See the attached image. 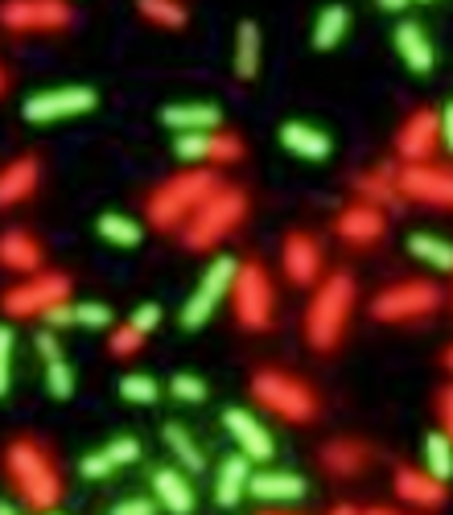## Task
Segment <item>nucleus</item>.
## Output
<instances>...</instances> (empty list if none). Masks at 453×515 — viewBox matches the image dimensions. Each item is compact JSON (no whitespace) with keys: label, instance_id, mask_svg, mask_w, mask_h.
<instances>
[{"label":"nucleus","instance_id":"nucleus-2","mask_svg":"<svg viewBox=\"0 0 453 515\" xmlns=\"http://www.w3.org/2000/svg\"><path fill=\"white\" fill-rule=\"evenodd\" d=\"M5 466L13 474V483L21 487V495L33 503V507H54L58 495H62V483L46 458V450H38L33 441H13L9 454H5Z\"/></svg>","mask_w":453,"mask_h":515},{"label":"nucleus","instance_id":"nucleus-42","mask_svg":"<svg viewBox=\"0 0 453 515\" xmlns=\"http://www.w3.org/2000/svg\"><path fill=\"white\" fill-rule=\"evenodd\" d=\"M103 454L112 458V466H128V462L141 458V445H136V437H116V441H112Z\"/></svg>","mask_w":453,"mask_h":515},{"label":"nucleus","instance_id":"nucleus-7","mask_svg":"<svg viewBox=\"0 0 453 515\" xmlns=\"http://www.w3.org/2000/svg\"><path fill=\"white\" fill-rule=\"evenodd\" d=\"M231 289H235V318L248 330H264L272 322V285L264 277V268L243 264L235 272Z\"/></svg>","mask_w":453,"mask_h":515},{"label":"nucleus","instance_id":"nucleus-34","mask_svg":"<svg viewBox=\"0 0 453 515\" xmlns=\"http://www.w3.org/2000/svg\"><path fill=\"white\" fill-rule=\"evenodd\" d=\"M359 190L367 194V202H371V206L396 202V186H392V174H388V169H379V174H367V178H359Z\"/></svg>","mask_w":453,"mask_h":515},{"label":"nucleus","instance_id":"nucleus-39","mask_svg":"<svg viewBox=\"0 0 453 515\" xmlns=\"http://www.w3.org/2000/svg\"><path fill=\"white\" fill-rule=\"evenodd\" d=\"M169 392L178 396V400H186V404H202V400H206V384L194 380V375H173Z\"/></svg>","mask_w":453,"mask_h":515},{"label":"nucleus","instance_id":"nucleus-22","mask_svg":"<svg viewBox=\"0 0 453 515\" xmlns=\"http://www.w3.org/2000/svg\"><path fill=\"white\" fill-rule=\"evenodd\" d=\"M153 491H157V503H165L169 511H178V515L194 511V491H190V483H186L182 470L161 466V470L153 474Z\"/></svg>","mask_w":453,"mask_h":515},{"label":"nucleus","instance_id":"nucleus-45","mask_svg":"<svg viewBox=\"0 0 453 515\" xmlns=\"http://www.w3.org/2000/svg\"><path fill=\"white\" fill-rule=\"evenodd\" d=\"M42 318H46V326H50V330H54V326H71V322H75V305L54 301L50 309H42Z\"/></svg>","mask_w":453,"mask_h":515},{"label":"nucleus","instance_id":"nucleus-10","mask_svg":"<svg viewBox=\"0 0 453 515\" xmlns=\"http://www.w3.org/2000/svg\"><path fill=\"white\" fill-rule=\"evenodd\" d=\"M91 108H95V91L91 87H58V91L29 95L21 116L29 124H50V120H66V116H83Z\"/></svg>","mask_w":453,"mask_h":515},{"label":"nucleus","instance_id":"nucleus-40","mask_svg":"<svg viewBox=\"0 0 453 515\" xmlns=\"http://www.w3.org/2000/svg\"><path fill=\"white\" fill-rule=\"evenodd\" d=\"M9 367H13V330H9V326H0V396H5L9 384H13Z\"/></svg>","mask_w":453,"mask_h":515},{"label":"nucleus","instance_id":"nucleus-52","mask_svg":"<svg viewBox=\"0 0 453 515\" xmlns=\"http://www.w3.org/2000/svg\"><path fill=\"white\" fill-rule=\"evenodd\" d=\"M445 363H449V371H453V351H449V355H445Z\"/></svg>","mask_w":453,"mask_h":515},{"label":"nucleus","instance_id":"nucleus-31","mask_svg":"<svg viewBox=\"0 0 453 515\" xmlns=\"http://www.w3.org/2000/svg\"><path fill=\"white\" fill-rule=\"evenodd\" d=\"M165 445H169V454L178 458V466L182 470H202V450L194 445V437L182 429V425H165Z\"/></svg>","mask_w":453,"mask_h":515},{"label":"nucleus","instance_id":"nucleus-37","mask_svg":"<svg viewBox=\"0 0 453 515\" xmlns=\"http://www.w3.org/2000/svg\"><path fill=\"white\" fill-rule=\"evenodd\" d=\"M120 396L128 404H153L157 400V384L149 380V375H124V380H120Z\"/></svg>","mask_w":453,"mask_h":515},{"label":"nucleus","instance_id":"nucleus-17","mask_svg":"<svg viewBox=\"0 0 453 515\" xmlns=\"http://www.w3.org/2000/svg\"><path fill=\"white\" fill-rule=\"evenodd\" d=\"M281 145L293 157H301V161H326L330 157V136L318 132V128H309V124H301V120L281 128Z\"/></svg>","mask_w":453,"mask_h":515},{"label":"nucleus","instance_id":"nucleus-16","mask_svg":"<svg viewBox=\"0 0 453 515\" xmlns=\"http://www.w3.org/2000/svg\"><path fill=\"white\" fill-rule=\"evenodd\" d=\"M285 272H289V281H297V285L318 281V272H322V248L313 244L309 235H289V244H285Z\"/></svg>","mask_w":453,"mask_h":515},{"label":"nucleus","instance_id":"nucleus-50","mask_svg":"<svg viewBox=\"0 0 453 515\" xmlns=\"http://www.w3.org/2000/svg\"><path fill=\"white\" fill-rule=\"evenodd\" d=\"M441 421H445V433L453 437V388L441 396Z\"/></svg>","mask_w":453,"mask_h":515},{"label":"nucleus","instance_id":"nucleus-6","mask_svg":"<svg viewBox=\"0 0 453 515\" xmlns=\"http://www.w3.org/2000/svg\"><path fill=\"white\" fill-rule=\"evenodd\" d=\"M235 272H239V264H235V256H219L211 268L202 272V281H198V289L190 293V301L182 305V326L186 330H202L206 322H211V314H215V305L231 293V281H235Z\"/></svg>","mask_w":453,"mask_h":515},{"label":"nucleus","instance_id":"nucleus-13","mask_svg":"<svg viewBox=\"0 0 453 515\" xmlns=\"http://www.w3.org/2000/svg\"><path fill=\"white\" fill-rule=\"evenodd\" d=\"M400 190L425 202H453V169H404L400 174Z\"/></svg>","mask_w":453,"mask_h":515},{"label":"nucleus","instance_id":"nucleus-30","mask_svg":"<svg viewBox=\"0 0 453 515\" xmlns=\"http://www.w3.org/2000/svg\"><path fill=\"white\" fill-rule=\"evenodd\" d=\"M322 462L330 470H338V474H359L363 462H367V450L359 441H334V445H326V450H322Z\"/></svg>","mask_w":453,"mask_h":515},{"label":"nucleus","instance_id":"nucleus-27","mask_svg":"<svg viewBox=\"0 0 453 515\" xmlns=\"http://www.w3.org/2000/svg\"><path fill=\"white\" fill-rule=\"evenodd\" d=\"M425 470L437 478V483H449V478H453V437L449 433H429V441H425Z\"/></svg>","mask_w":453,"mask_h":515},{"label":"nucleus","instance_id":"nucleus-49","mask_svg":"<svg viewBox=\"0 0 453 515\" xmlns=\"http://www.w3.org/2000/svg\"><path fill=\"white\" fill-rule=\"evenodd\" d=\"M153 511V503H145V499H128V503H116V515H149Z\"/></svg>","mask_w":453,"mask_h":515},{"label":"nucleus","instance_id":"nucleus-35","mask_svg":"<svg viewBox=\"0 0 453 515\" xmlns=\"http://www.w3.org/2000/svg\"><path fill=\"white\" fill-rule=\"evenodd\" d=\"M182 161H206L211 157V136L206 132H178V145H173Z\"/></svg>","mask_w":453,"mask_h":515},{"label":"nucleus","instance_id":"nucleus-44","mask_svg":"<svg viewBox=\"0 0 453 515\" xmlns=\"http://www.w3.org/2000/svg\"><path fill=\"white\" fill-rule=\"evenodd\" d=\"M79 470H83V478H108L116 466H112L108 454H87V458L79 462Z\"/></svg>","mask_w":453,"mask_h":515},{"label":"nucleus","instance_id":"nucleus-5","mask_svg":"<svg viewBox=\"0 0 453 515\" xmlns=\"http://www.w3.org/2000/svg\"><path fill=\"white\" fill-rule=\"evenodd\" d=\"M252 396L260 404H268L272 412H281L285 421H313L318 417V400H313V392L301 380L281 375V371H260L252 380Z\"/></svg>","mask_w":453,"mask_h":515},{"label":"nucleus","instance_id":"nucleus-29","mask_svg":"<svg viewBox=\"0 0 453 515\" xmlns=\"http://www.w3.org/2000/svg\"><path fill=\"white\" fill-rule=\"evenodd\" d=\"M346 25H351V13H346L342 5H330V9H322L318 25H313V46H318V50H334V46L342 42Z\"/></svg>","mask_w":453,"mask_h":515},{"label":"nucleus","instance_id":"nucleus-26","mask_svg":"<svg viewBox=\"0 0 453 515\" xmlns=\"http://www.w3.org/2000/svg\"><path fill=\"white\" fill-rule=\"evenodd\" d=\"M408 252L421 260V264H429L433 272H453V244L449 239H437V235H412L408 239Z\"/></svg>","mask_w":453,"mask_h":515},{"label":"nucleus","instance_id":"nucleus-12","mask_svg":"<svg viewBox=\"0 0 453 515\" xmlns=\"http://www.w3.org/2000/svg\"><path fill=\"white\" fill-rule=\"evenodd\" d=\"M223 425H227V433L235 437V445L248 458H272V437H268V429L252 417V412H243V408H227L223 412Z\"/></svg>","mask_w":453,"mask_h":515},{"label":"nucleus","instance_id":"nucleus-38","mask_svg":"<svg viewBox=\"0 0 453 515\" xmlns=\"http://www.w3.org/2000/svg\"><path fill=\"white\" fill-rule=\"evenodd\" d=\"M75 322L87 326V330H103L112 322V309L99 305V301H83V305H75Z\"/></svg>","mask_w":453,"mask_h":515},{"label":"nucleus","instance_id":"nucleus-8","mask_svg":"<svg viewBox=\"0 0 453 515\" xmlns=\"http://www.w3.org/2000/svg\"><path fill=\"white\" fill-rule=\"evenodd\" d=\"M66 293H71V281L66 277H58V272H38V277H29L25 285L9 289L0 297V305H5V314H13V318H29V314L50 309L54 301H66Z\"/></svg>","mask_w":453,"mask_h":515},{"label":"nucleus","instance_id":"nucleus-19","mask_svg":"<svg viewBox=\"0 0 453 515\" xmlns=\"http://www.w3.org/2000/svg\"><path fill=\"white\" fill-rule=\"evenodd\" d=\"M248 478H252V458L248 454H231L219 466V483H215L219 507H235L243 495H248Z\"/></svg>","mask_w":453,"mask_h":515},{"label":"nucleus","instance_id":"nucleus-21","mask_svg":"<svg viewBox=\"0 0 453 515\" xmlns=\"http://www.w3.org/2000/svg\"><path fill=\"white\" fill-rule=\"evenodd\" d=\"M33 190H38V161L33 157H21L0 169V206H13L21 198H29Z\"/></svg>","mask_w":453,"mask_h":515},{"label":"nucleus","instance_id":"nucleus-23","mask_svg":"<svg viewBox=\"0 0 453 515\" xmlns=\"http://www.w3.org/2000/svg\"><path fill=\"white\" fill-rule=\"evenodd\" d=\"M433 136H437V120L433 112H416L404 128H400V153L408 161H425L433 153Z\"/></svg>","mask_w":453,"mask_h":515},{"label":"nucleus","instance_id":"nucleus-3","mask_svg":"<svg viewBox=\"0 0 453 515\" xmlns=\"http://www.w3.org/2000/svg\"><path fill=\"white\" fill-rule=\"evenodd\" d=\"M243 215H248V198L239 190H215L194 211V219L186 227V248H194V252L215 248L235 223H243Z\"/></svg>","mask_w":453,"mask_h":515},{"label":"nucleus","instance_id":"nucleus-4","mask_svg":"<svg viewBox=\"0 0 453 515\" xmlns=\"http://www.w3.org/2000/svg\"><path fill=\"white\" fill-rule=\"evenodd\" d=\"M219 190V182H215V174H186V178H173L169 186H161L157 194H153V202H149V219H153V227H161V231H169V227H178L186 215H194L198 206L206 202Z\"/></svg>","mask_w":453,"mask_h":515},{"label":"nucleus","instance_id":"nucleus-48","mask_svg":"<svg viewBox=\"0 0 453 515\" xmlns=\"http://www.w3.org/2000/svg\"><path fill=\"white\" fill-rule=\"evenodd\" d=\"M437 132H441V141H445V149L453 153V103L445 108V116L437 120Z\"/></svg>","mask_w":453,"mask_h":515},{"label":"nucleus","instance_id":"nucleus-15","mask_svg":"<svg viewBox=\"0 0 453 515\" xmlns=\"http://www.w3.org/2000/svg\"><path fill=\"white\" fill-rule=\"evenodd\" d=\"M334 227H338V235L346 239V244H375V239L383 235V215L375 211L371 202H363V206H346Z\"/></svg>","mask_w":453,"mask_h":515},{"label":"nucleus","instance_id":"nucleus-1","mask_svg":"<svg viewBox=\"0 0 453 515\" xmlns=\"http://www.w3.org/2000/svg\"><path fill=\"white\" fill-rule=\"evenodd\" d=\"M351 305H355V281L346 272H334V277L318 289L313 297L309 314H305V334L318 351H334L338 338L346 330V318H351Z\"/></svg>","mask_w":453,"mask_h":515},{"label":"nucleus","instance_id":"nucleus-32","mask_svg":"<svg viewBox=\"0 0 453 515\" xmlns=\"http://www.w3.org/2000/svg\"><path fill=\"white\" fill-rule=\"evenodd\" d=\"M95 227H99V235L108 239V244H116V248H136V244L145 239L141 227H136L132 219H124V215H103Z\"/></svg>","mask_w":453,"mask_h":515},{"label":"nucleus","instance_id":"nucleus-20","mask_svg":"<svg viewBox=\"0 0 453 515\" xmlns=\"http://www.w3.org/2000/svg\"><path fill=\"white\" fill-rule=\"evenodd\" d=\"M0 264L13 268V272H38L42 268L38 239L25 235V231H5L0 235Z\"/></svg>","mask_w":453,"mask_h":515},{"label":"nucleus","instance_id":"nucleus-14","mask_svg":"<svg viewBox=\"0 0 453 515\" xmlns=\"http://www.w3.org/2000/svg\"><path fill=\"white\" fill-rule=\"evenodd\" d=\"M248 491L260 503H293V499L305 495V478L285 474V470H260V474L248 478Z\"/></svg>","mask_w":453,"mask_h":515},{"label":"nucleus","instance_id":"nucleus-24","mask_svg":"<svg viewBox=\"0 0 453 515\" xmlns=\"http://www.w3.org/2000/svg\"><path fill=\"white\" fill-rule=\"evenodd\" d=\"M396 495L404 503H416V507H437L441 503V483L429 470H400L396 474Z\"/></svg>","mask_w":453,"mask_h":515},{"label":"nucleus","instance_id":"nucleus-28","mask_svg":"<svg viewBox=\"0 0 453 515\" xmlns=\"http://www.w3.org/2000/svg\"><path fill=\"white\" fill-rule=\"evenodd\" d=\"M260 66V29L252 21L239 25V42H235V75L239 79H252Z\"/></svg>","mask_w":453,"mask_h":515},{"label":"nucleus","instance_id":"nucleus-33","mask_svg":"<svg viewBox=\"0 0 453 515\" xmlns=\"http://www.w3.org/2000/svg\"><path fill=\"white\" fill-rule=\"evenodd\" d=\"M141 13L157 25H169V29H182L186 25V9L173 5V0H141Z\"/></svg>","mask_w":453,"mask_h":515},{"label":"nucleus","instance_id":"nucleus-41","mask_svg":"<svg viewBox=\"0 0 453 515\" xmlns=\"http://www.w3.org/2000/svg\"><path fill=\"white\" fill-rule=\"evenodd\" d=\"M141 342H145V334L128 322L124 330H116V334H112V355H120V359H124V355H132V351H141Z\"/></svg>","mask_w":453,"mask_h":515},{"label":"nucleus","instance_id":"nucleus-51","mask_svg":"<svg viewBox=\"0 0 453 515\" xmlns=\"http://www.w3.org/2000/svg\"><path fill=\"white\" fill-rule=\"evenodd\" d=\"M379 9H388V13H400V9H408V0H375Z\"/></svg>","mask_w":453,"mask_h":515},{"label":"nucleus","instance_id":"nucleus-46","mask_svg":"<svg viewBox=\"0 0 453 515\" xmlns=\"http://www.w3.org/2000/svg\"><path fill=\"white\" fill-rule=\"evenodd\" d=\"M157 322H161V309H157V305H141V309H136V314H132V326L141 330V334H149Z\"/></svg>","mask_w":453,"mask_h":515},{"label":"nucleus","instance_id":"nucleus-9","mask_svg":"<svg viewBox=\"0 0 453 515\" xmlns=\"http://www.w3.org/2000/svg\"><path fill=\"white\" fill-rule=\"evenodd\" d=\"M437 301H441V293L433 285L408 281V285H396L388 293H379L371 301V314L379 322H408V318H421V314H429V309H437Z\"/></svg>","mask_w":453,"mask_h":515},{"label":"nucleus","instance_id":"nucleus-36","mask_svg":"<svg viewBox=\"0 0 453 515\" xmlns=\"http://www.w3.org/2000/svg\"><path fill=\"white\" fill-rule=\"evenodd\" d=\"M46 388L58 400H66V396L75 392V375H71V367H66V359H50L46 363Z\"/></svg>","mask_w":453,"mask_h":515},{"label":"nucleus","instance_id":"nucleus-54","mask_svg":"<svg viewBox=\"0 0 453 515\" xmlns=\"http://www.w3.org/2000/svg\"><path fill=\"white\" fill-rule=\"evenodd\" d=\"M425 5H429V0H425Z\"/></svg>","mask_w":453,"mask_h":515},{"label":"nucleus","instance_id":"nucleus-11","mask_svg":"<svg viewBox=\"0 0 453 515\" xmlns=\"http://www.w3.org/2000/svg\"><path fill=\"white\" fill-rule=\"evenodd\" d=\"M0 25L5 29H62L71 25V9L62 0H9L0 9Z\"/></svg>","mask_w":453,"mask_h":515},{"label":"nucleus","instance_id":"nucleus-25","mask_svg":"<svg viewBox=\"0 0 453 515\" xmlns=\"http://www.w3.org/2000/svg\"><path fill=\"white\" fill-rule=\"evenodd\" d=\"M161 120L178 132H211L219 124V108H211V103H173L161 112Z\"/></svg>","mask_w":453,"mask_h":515},{"label":"nucleus","instance_id":"nucleus-53","mask_svg":"<svg viewBox=\"0 0 453 515\" xmlns=\"http://www.w3.org/2000/svg\"><path fill=\"white\" fill-rule=\"evenodd\" d=\"M0 91H5V71H0Z\"/></svg>","mask_w":453,"mask_h":515},{"label":"nucleus","instance_id":"nucleus-43","mask_svg":"<svg viewBox=\"0 0 453 515\" xmlns=\"http://www.w3.org/2000/svg\"><path fill=\"white\" fill-rule=\"evenodd\" d=\"M243 157V145L235 136H211V161H239Z\"/></svg>","mask_w":453,"mask_h":515},{"label":"nucleus","instance_id":"nucleus-47","mask_svg":"<svg viewBox=\"0 0 453 515\" xmlns=\"http://www.w3.org/2000/svg\"><path fill=\"white\" fill-rule=\"evenodd\" d=\"M38 355L50 363V359H62V347H58V338H54V330H42L38 334Z\"/></svg>","mask_w":453,"mask_h":515},{"label":"nucleus","instance_id":"nucleus-18","mask_svg":"<svg viewBox=\"0 0 453 515\" xmlns=\"http://www.w3.org/2000/svg\"><path fill=\"white\" fill-rule=\"evenodd\" d=\"M396 50H400V58L408 62V71H416V75L433 71V42L425 38V29L416 25V21H400V29H396Z\"/></svg>","mask_w":453,"mask_h":515}]
</instances>
